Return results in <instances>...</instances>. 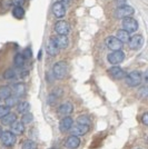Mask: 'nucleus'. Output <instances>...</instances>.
I'll return each mask as SVG.
<instances>
[{"instance_id":"nucleus-35","label":"nucleus","mask_w":148,"mask_h":149,"mask_svg":"<svg viewBox=\"0 0 148 149\" xmlns=\"http://www.w3.org/2000/svg\"><path fill=\"white\" fill-rule=\"evenodd\" d=\"M21 55L24 56L25 59H29V58H31V57H32V51H31V48H29V47H28V48H26Z\"/></svg>"},{"instance_id":"nucleus-7","label":"nucleus","mask_w":148,"mask_h":149,"mask_svg":"<svg viewBox=\"0 0 148 149\" xmlns=\"http://www.w3.org/2000/svg\"><path fill=\"white\" fill-rule=\"evenodd\" d=\"M0 139H1L2 145L6 146V147H13V146H15L16 141H17L16 135L13 134L11 131H5V132H2Z\"/></svg>"},{"instance_id":"nucleus-18","label":"nucleus","mask_w":148,"mask_h":149,"mask_svg":"<svg viewBox=\"0 0 148 149\" xmlns=\"http://www.w3.org/2000/svg\"><path fill=\"white\" fill-rule=\"evenodd\" d=\"M64 93V90L61 88H56L55 90H52V93L49 95V98H48V104H55L57 100L59 99Z\"/></svg>"},{"instance_id":"nucleus-20","label":"nucleus","mask_w":148,"mask_h":149,"mask_svg":"<svg viewBox=\"0 0 148 149\" xmlns=\"http://www.w3.org/2000/svg\"><path fill=\"white\" fill-rule=\"evenodd\" d=\"M0 120H1V124L2 125H6V126L7 125H11L15 121H17V115L13 113V112H9V113H7L5 117H2Z\"/></svg>"},{"instance_id":"nucleus-41","label":"nucleus","mask_w":148,"mask_h":149,"mask_svg":"<svg viewBox=\"0 0 148 149\" xmlns=\"http://www.w3.org/2000/svg\"><path fill=\"white\" fill-rule=\"evenodd\" d=\"M51 149H54V148H51Z\"/></svg>"},{"instance_id":"nucleus-10","label":"nucleus","mask_w":148,"mask_h":149,"mask_svg":"<svg viewBox=\"0 0 148 149\" xmlns=\"http://www.w3.org/2000/svg\"><path fill=\"white\" fill-rule=\"evenodd\" d=\"M89 130V126H86V125H80V124H76L75 126H73L70 128V132L74 135V136H84L86 135L87 132Z\"/></svg>"},{"instance_id":"nucleus-15","label":"nucleus","mask_w":148,"mask_h":149,"mask_svg":"<svg viewBox=\"0 0 148 149\" xmlns=\"http://www.w3.org/2000/svg\"><path fill=\"white\" fill-rule=\"evenodd\" d=\"M79 145H80V139H79V137L74 136V135H71L70 137H68L67 140H66V143H65V146H66V148H68V149L78 148Z\"/></svg>"},{"instance_id":"nucleus-9","label":"nucleus","mask_w":148,"mask_h":149,"mask_svg":"<svg viewBox=\"0 0 148 149\" xmlns=\"http://www.w3.org/2000/svg\"><path fill=\"white\" fill-rule=\"evenodd\" d=\"M144 44V37L140 35H134L133 37L129 38L128 40V45H129V48L133 50L139 49Z\"/></svg>"},{"instance_id":"nucleus-29","label":"nucleus","mask_w":148,"mask_h":149,"mask_svg":"<svg viewBox=\"0 0 148 149\" xmlns=\"http://www.w3.org/2000/svg\"><path fill=\"white\" fill-rule=\"evenodd\" d=\"M6 100V106L7 107H9V108H11V107H15V106L17 105L18 102V98L16 97V96H10L9 98H7Z\"/></svg>"},{"instance_id":"nucleus-19","label":"nucleus","mask_w":148,"mask_h":149,"mask_svg":"<svg viewBox=\"0 0 148 149\" xmlns=\"http://www.w3.org/2000/svg\"><path fill=\"white\" fill-rule=\"evenodd\" d=\"M11 126V132L15 135H21L25 131V124H22L21 121H15Z\"/></svg>"},{"instance_id":"nucleus-2","label":"nucleus","mask_w":148,"mask_h":149,"mask_svg":"<svg viewBox=\"0 0 148 149\" xmlns=\"http://www.w3.org/2000/svg\"><path fill=\"white\" fill-rule=\"evenodd\" d=\"M142 72L138 71V70H134L129 74H126L125 77V80L126 84L129 86V87H137L142 84Z\"/></svg>"},{"instance_id":"nucleus-17","label":"nucleus","mask_w":148,"mask_h":149,"mask_svg":"<svg viewBox=\"0 0 148 149\" xmlns=\"http://www.w3.org/2000/svg\"><path fill=\"white\" fill-rule=\"evenodd\" d=\"M46 49H47V54L51 57L57 56V55H58V52H59V48L56 46L55 41H54V39H52V38L48 40L47 46H46Z\"/></svg>"},{"instance_id":"nucleus-40","label":"nucleus","mask_w":148,"mask_h":149,"mask_svg":"<svg viewBox=\"0 0 148 149\" xmlns=\"http://www.w3.org/2000/svg\"><path fill=\"white\" fill-rule=\"evenodd\" d=\"M2 132H3V131H2V128L0 127V137H1V135H2Z\"/></svg>"},{"instance_id":"nucleus-12","label":"nucleus","mask_w":148,"mask_h":149,"mask_svg":"<svg viewBox=\"0 0 148 149\" xmlns=\"http://www.w3.org/2000/svg\"><path fill=\"white\" fill-rule=\"evenodd\" d=\"M74 126V120L70 116H66L61 119L60 124H59V130L61 132H67L70 130V128Z\"/></svg>"},{"instance_id":"nucleus-32","label":"nucleus","mask_w":148,"mask_h":149,"mask_svg":"<svg viewBox=\"0 0 148 149\" xmlns=\"http://www.w3.org/2000/svg\"><path fill=\"white\" fill-rule=\"evenodd\" d=\"M15 76H16V71H15L13 69H7L6 71L3 72V78H5V79H8V80L15 78Z\"/></svg>"},{"instance_id":"nucleus-16","label":"nucleus","mask_w":148,"mask_h":149,"mask_svg":"<svg viewBox=\"0 0 148 149\" xmlns=\"http://www.w3.org/2000/svg\"><path fill=\"white\" fill-rule=\"evenodd\" d=\"M52 39H54V41H55L56 46H57L59 49H65V48H67V47H68L69 41H68L67 36L57 35V36H56V37H54Z\"/></svg>"},{"instance_id":"nucleus-13","label":"nucleus","mask_w":148,"mask_h":149,"mask_svg":"<svg viewBox=\"0 0 148 149\" xmlns=\"http://www.w3.org/2000/svg\"><path fill=\"white\" fill-rule=\"evenodd\" d=\"M108 74L112 77L114 79H123L126 77V72L124 71L123 69L120 68V67H117V66H114V67H111V68L108 69Z\"/></svg>"},{"instance_id":"nucleus-23","label":"nucleus","mask_w":148,"mask_h":149,"mask_svg":"<svg viewBox=\"0 0 148 149\" xmlns=\"http://www.w3.org/2000/svg\"><path fill=\"white\" fill-rule=\"evenodd\" d=\"M117 39H119L123 44L125 42H128V40H129V32H127L126 30H124V29H120V30L117 31V36H116Z\"/></svg>"},{"instance_id":"nucleus-33","label":"nucleus","mask_w":148,"mask_h":149,"mask_svg":"<svg viewBox=\"0 0 148 149\" xmlns=\"http://www.w3.org/2000/svg\"><path fill=\"white\" fill-rule=\"evenodd\" d=\"M11 6H13V1H11V0H1V1H0V7H1V9H3V10L10 9Z\"/></svg>"},{"instance_id":"nucleus-5","label":"nucleus","mask_w":148,"mask_h":149,"mask_svg":"<svg viewBox=\"0 0 148 149\" xmlns=\"http://www.w3.org/2000/svg\"><path fill=\"white\" fill-rule=\"evenodd\" d=\"M107 60L111 65H118L121 63L125 60V52L123 50H117V51H112L107 56Z\"/></svg>"},{"instance_id":"nucleus-11","label":"nucleus","mask_w":148,"mask_h":149,"mask_svg":"<svg viewBox=\"0 0 148 149\" xmlns=\"http://www.w3.org/2000/svg\"><path fill=\"white\" fill-rule=\"evenodd\" d=\"M52 13L58 19L65 17V15H66V7H65V5L62 2H60V1L55 2L52 5Z\"/></svg>"},{"instance_id":"nucleus-1","label":"nucleus","mask_w":148,"mask_h":149,"mask_svg":"<svg viewBox=\"0 0 148 149\" xmlns=\"http://www.w3.org/2000/svg\"><path fill=\"white\" fill-rule=\"evenodd\" d=\"M68 66L66 61L56 62L52 67V74L56 79H64L67 76Z\"/></svg>"},{"instance_id":"nucleus-24","label":"nucleus","mask_w":148,"mask_h":149,"mask_svg":"<svg viewBox=\"0 0 148 149\" xmlns=\"http://www.w3.org/2000/svg\"><path fill=\"white\" fill-rule=\"evenodd\" d=\"M13 65L17 68H22L25 66V58L21 54H17L13 58Z\"/></svg>"},{"instance_id":"nucleus-8","label":"nucleus","mask_w":148,"mask_h":149,"mask_svg":"<svg viewBox=\"0 0 148 149\" xmlns=\"http://www.w3.org/2000/svg\"><path fill=\"white\" fill-rule=\"evenodd\" d=\"M55 31L57 32V35H61V36H67L70 31V27L68 25L67 21L65 20H59L55 24L54 27Z\"/></svg>"},{"instance_id":"nucleus-4","label":"nucleus","mask_w":148,"mask_h":149,"mask_svg":"<svg viewBox=\"0 0 148 149\" xmlns=\"http://www.w3.org/2000/svg\"><path fill=\"white\" fill-rule=\"evenodd\" d=\"M135 13V10L131 6L128 5H124L121 7H118V9L116 10V17L119 19L127 18V17H131Z\"/></svg>"},{"instance_id":"nucleus-22","label":"nucleus","mask_w":148,"mask_h":149,"mask_svg":"<svg viewBox=\"0 0 148 149\" xmlns=\"http://www.w3.org/2000/svg\"><path fill=\"white\" fill-rule=\"evenodd\" d=\"M30 110V105L28 101H20L17 104V111L20 113H26Z\"/></svg>"},{"instance_id":"nucleus-36","label":"nucleus","mask_w":148,"mask_h":149,"mask_svg":"<svg viewBox=\"0 0 148 149\" xmlns=\"http://www.w3.org/2000/svg\"><path fill=\"white\" fill-rule=\"evenodd\" d=\"M11 1H13V5L15 7H22L26 2V0H11Z\"/></svg>"},{"instance_id":"nucleus-26","label":"nucleus","mask_w":148,"mask_h":149,"mask_svg":"<svg viewBox=\"0 0 148 149\" xmlns=\"http://www.w3.org/2000/svg\"><path fill=\"white\" fill-rule=\"evenodd\" d=\"M13 15L15 18L22 19L24 16H25V9L22 7H15L13 10Z\"/></svg>"},{"instance_id":"nucleus-39","label":"nucleus","mask_w":148,"mask_h":149,"mask_svg":"<svg viewBox=\"0 0 148 149\" xmlns=\"http://www.w3.org/2000/svg\"><path fill=\"white\" fill-rule=\"evenodd\" d=\"M69 1H70V0H60V2H62V3H64V2H69Z\"/></svg>"},{"instance_id":"nucleus-14","label":"nucleus","mask_w":148,"mask_h":149,"mask_svg":"<svg viewBox=\"0 0 148 149\" xmlns=\"http://www.w3.org/2000/svg\"><path fill=\"white\" fill-rule=\"evenodd\" d=\"M58 111H59L60 115L65 116V117L66 116H70L73 113V111H74V106H73V104L70 101H66V102H64V104L60 105Z\"/></svg>"},{"instance_id":"nucleus-27","label":"nucleus","mask_w":148,"mask_h":149,"mask_svg":"<svg viewBox=\"0 0 148 149\" xmlns=\"http://www.w3.org/2000/svg\"><path fill=\"white\" fill-rule=\"evenodd\" d=\"M22 149H37V143L32 140H25L21 146Z\"/></svg>"},{"instance_id":"nucleus-25","label":"nucleus","mask_w":148,"mask_h":149,"mask_svg":"<svg viewBox=\"0 0 148 149\" xmlns=\"http://www.w3.org/2000/svg\"><path fill=\"white\" fill-rule=\"evenodd\" d=\"M10 96H13V91H11V89L8 87V86H2V87H0V98L7 99V98H9Z\"/></svg>"},{"instance_id":"nucleus-34","label":"nucleus","mask_w":148,"mask_h":149,"mask_svg":"<svg viewBox=\"0 0 148 149\" xmlns=\"http://www.w3.org/2000/svg\"><path fill=\"white\" fill-rule=\"evenodd\" d=\"M9 110H10V108L9 107H7V106H0V119L2 118V117H5L7 113H9Z\"/></svg>"},{"instance_id":"nucleus-3","label":"nucleus","mask_w":148,"mask_h":149,"mask_svg":"<svg viewBox=\"0 0 148 149\" xmlns=\"http://www.w3.org/2000/svg\"><path fill=\"white\" fill-rule=\"evenodd\" d=\"M123 28L124 30H126L129 33H133V32H136L138 30V22L137 20L131 17H127V18L123 19Z\"/></svg>"},{"instance_id":"nucleus-31","label":"nucleus","mask_w":148,"mask_h":149,"mask_svg":"<svg viewBox=\"0 0 148 149\" xmlns=\"http://www.w3.org/2000/svg\"><path fill=\"white\" fill-rule=\"evenodd\" d=\"M147 95H148V89L146 86H142V87L139 88V90H138V97L139 98L146 99L147 98Z\"/></svg>"},{"instance_id":"nucleus-28","label":"nucleus","mask_w":148,"mask_h":149,"mask_svg":"<svg viewBox=\"0 0 148 149\" xmlns=\"http://www.w3.org/2000/svg\"><path fill=\"white\" fill-rule=\"evenodd\" d=\"M77 124H80V125H86V126H89L90 127V119L88 116L86 115H82V116H79L78 119H77Z\"/></svg>"},{"instance_id":"nucleus-6","label":"nucleus","mask_w":148,"mask_h":149,"mask_svg":"<svg viewBox=\"0 0 148 149\" xmlns=\"http://www.w3.org/2000/svg\"><path fill=\"white\" fill-rule=\"evenodd\" d=\"M106 46L111 50V51H117V50H123L124 44L114 36H109L106 38Z\"/></svg>"},{"instance_id":"nucleus-37","label":"nucleus","mask_w":148,"mask_h":149,"mask_svg":"<svg viewBox=\"0 0 148 149\" xmlns=\"http://www.w3.org/2000/svg\"><path fill=\"white\" fill-rule=\"evenodd\" d=\"M142 124L145 125V126H148V113H147V112H145V113L142 115Z\"/></svg>"},{"instance_id":"nucleus-21","label":"nucleus","mask_w":148,"mask_h":149,"mask_svg":"<svg viewBox=\"0 0 148 149\" xmlns=\"http://www.w3.org/2000/svg\"><path fill=\"white\" fill-rule=\"evenodd\" d=\"M13 90H15V95H16V97L19 98V97H22L26 93V87L24 84H21V82H18V84H16L15 86H13Z\"/></svg>"},{"instance_id":"nucleus-30","label":"nucleus","mask_w":148,"mask_h":149,"mask_svg":"<svg viewBox=\"0 0 148 149\" xmlns=\"http://www.w3.org/2000/svg\"><path fill=\"white\" fill-rule=\"evenodd\" d=\"M32 120H34L32 113H30V112L22 113V118H21V123H22V124H30Z\"/></svg>"},{"instance_id":"nucleus-38","label":"nucleus","mask_w":148,"mask_h":149,"mask_svg":"<svg viewBox=\"0 0 148 149\" xmlns=\"http://www.w3.org/2000/svg\"><path fill=\"white\" fill-rule=\"evenodd\" d=\"M41 56H43V51H41V50H39V52H38V60H40V59H41Z\"/></svg>"}]
</instances>
